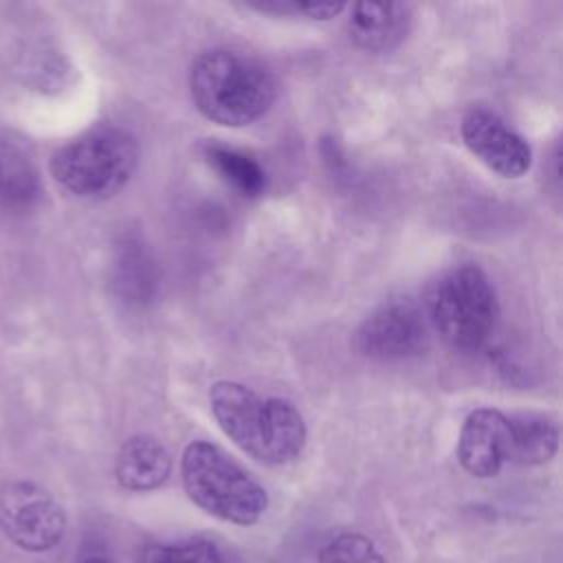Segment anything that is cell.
Instances as JSON below:
<instances>
[{
    "label": "cell",
    "mask_w": 563,
    "mask_h": 563,
    "mask_svg": "<svg viewBox=\"0 0 563 563\" xmlns=\"http://www.w3.org/2000/svg\"><path fill=\"white\" fill-rule=\"evenodd\" d=\"M347 31L367 53H389L409 31V9L400 2H358L350 7Z\"/></svg>",
    "instance_id": "cell-10"
},
{
    "label": "cell",
    "mask_w": 563,
    "mask_h": 563,
    "mask_svg": "<svg viewBox=\"0 0 563 563\" xmlns=\"http://www.w3.org/2000/svg\"><path fill=\"white\" fill-rule=\"evenodd\" d=\"M358 350L378 361H405L427 345V323L416 303L391 299L376 308L356 332Z\"/></svg>",
    "instance_id": "cell-7"
},
{
    "label": "cell",
    "mask_w": 563,
    "mask_h": 563,
    "mask_svg": "<svg viewBox=\"0 0 563 563\" xmlns=\"http://www.w3.org/2000/svg\"><path fill=\"white\" fill-rule=\"evenodd\" d=\"M209 405L222 433L262 464H288L306 446V422L284 398H262L242 383L216 380L209 389Z\"/></svg>",
    "instance_id": "cell-1"
},
{
    "label": "cell",
    "mask_w": 563,
    "mask_h": 563,
    "mask_svg": "<svg viewBox=\"0 0 563 563\" xmlns=\"http://www.w3.org/2000/svg\"><path fill=\"white\" fill-rule=\"evenodd\" d=\"M457 460L473 477H493L510 462V422L493 407L471 411L457 440Z\"/></svg>",
    "instance_id": "cell-9"
},
{
    "label": "cell",
    "mask_w": 563,
    "mask_h": 563,
    "mask_svg": "<svg viewBox=\"0 0 563 563\" xmlns=\"http://www.w3.org/2000/svg\"><path fill=\"white\" fill-rule=\"evenodd\" d=\"M205 156L209 165L242 196L255 198L266 189V172L249 154L220 143H209L205 147Z\"/></svg>",
    "instance_id": "cell-14"
},
{
    "label": "cell",
    "mask_w": 563,
    "mask_h": 563,
    "mask_svg": "<svg viewBox=\"0 0 563 563\" xmlns=\"http://www.w3.org/2000/svg\"><path fill=\"white\" fill-rule=\"evenodd\" d=\"M84 563H110V561H106V559H101V556H90V559H86Z\"/></svg>",
    "instance_id": "cell-17"
},
{
    "label": "cell",
    "mask_w": 563,
    "mask_h": 563,
    "mask_svg": "<svg viewBox=\"0 0 563 563\" xmlns=\"http://www.w3.org/2000/svg\"><path fill=\"white\" fill-rule=\"evenodd\" d=\"M40 194V176L29 156L13 145L0 147V207L22 213L35 207Z\"/></svg>",
    "instance_id": "cell-13"
},
{
    "label": "cell",
    "mask_w": 563,
    "mask_h": 563,
    "mask_svg": "<svg viewBox=\"0 0 563 563\" xmlns=\"http://www.w3.org/2000/svg\"><path fill=\"white\" fill-rule=\"evenodd\" d=\"M319 563H389L376 543L361 532H341L325 541L317 554Z\"/></svg>",
    "instance_id": "cell-15"
},
{
    "label": "cell",
    "mask_w": 563,
    "mask_h": 563,
    "mask_svg": "<svg viewBox=\"0 0 563 563\" xmlns=\"http://www.w3.org/2000/svg\"><path fill=\"white\" fill-rule=\"evenodd\" d=\"M497 317V292L488 275L475 264L449 271L429 297L431 325L457 350L482 347L490 339Z\"/></svg>",
    "instance_id": "cell-5"
},
{
    "label": "cell",
    "mask_w": 563,
    "mask_h": 563,
    "mask_svg": "<svg viewBox=\"0 0 563 563\" xmlns=\"http://www.w3.org/2000/svg\"><path fill=\"white\" fill-rule=\"evenodd\" d=\"M189 92L205 119L227 128H242L271 110L277 84L257 57L238 48H211L194 62Z\"/></svg>",
    "instance_id": "cell-2"
},
{
    "label": "cell",
    "mask_w": 563,
    "mask_h": 563,
    "mask_svg": "<svg viewBox=\"0 0 563 563\" xmlns=\"http://www.w3.org/2000/svg\"><path fill=\"white\" fill-rule=\"evenodd\" d=\"M172 473V455L154 435L128 438L114 460L117 482L125 490L145 493L163 486Z\"/></svg>",
    "instance_id": "cell-11"
},
{
    "label": "cell",
    "mask_w": 563,
    "mask_h": 563,
    "mask_svg": "<svg viewBox=\"0 0 563 563\" xmlns=\"http://www.w3.org/2000/svg\"><path fill=\"white\" fill-rule=\"evenodd\" d=\"M136 163L134 136L121 128L101 125L62 145L51 158V174L64 191L84 200H103L130 180Z\"/></svg>",
    "instance_id": "cell-4"
},
{
    "label": "cell",
    "mask_w": 563,
    "mask_h": 563,
    "mask_svg": "<svg viewBox=\"0 0 563 563\" xmlns=\"http://www.w3.org/2000/svg\"><path fill=\"white\" fill-rule=\"evenodd\" d=\"M139 563H222L220 550L207 539L185 543H150L141 550Z\"/></svg>",
    "instance_id": "cell-16"
},
{
    "label": "cell",
    "mask_w": 563,
    "mask_h": 563,
    "mask_svg": "<svg viewBox=\"0 0 563 563\" xmlns=\"http://www.w3.org/2000/svg\"><path fill=\"white\" fill-rule=\"evenodd\" d=\"M0 530L26 552H48L66 534V512L35 482L18 479L0 488Z\"/></svg>",
    "instance_id": "cell-6"
},
{
    "label": "cell",
    "mask_w": 563,
    "mask_h": 563,
    "mask_svg": "<svg viewBox=\"0 0 563 563\" xmlns=\"http://www.w3.org/2000/svg\"><path fill=\"white\" fill-rule=\"evenodd\" d=\"M510 422V462L539 466L550 462L559 449V427L541 413H515Z\"/></svg>",
    "instance_id": "cell-12"
},
{
    "label": "cell",
    "mask_w": 563,
    "mask_h": 563,
    "mask_svg": "<svg viewBox=\"0 0 563 563\" xmlns=\"http://www.w3.org/2000/svg\"><path fill=\"white\" fill-rule=\"evenodd\" d=\"M460 132L468 152L504 178H521L532 165L528 141L488 108H471Z\"/></svg>",
    "instance_id": "cell-8"
},
{
    "label": "cell",
    "mask_w": 563,
    "mask_h": 563,
    "mask_svg": "<svg viewBox=\"0 0 563 563\" xmlns=\"http://www.w3.org/2000/svg\"><path fill=\"white\" fill-rule=\"evenodd\" d=\"M180 479L187 497L200 510L227 523L253 526L268 506L264 486L207 440L187 444L180 457Z\"/></svg>",
    "instance_id": "cell-3"
}]
</instances>
